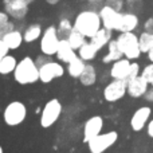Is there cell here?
<instances>
[{
  "label": "cell",
  "mask_w": 153,
  "mask_h": 153,
  "mask_svg": "<svg viewBox=\"0 0 153 153\" xmlns=\"http://www.w3.org/2000/svg\"><path fill=\"white\" fill-rule=\"evenodd\" d=\"M102 27L101 16L98 11L85 10L79 12L74 19V28L78 30L86 38H91Z\"/></svg>",
  "instance_id": "obj_1"
},
{
  "label": "cell",
  "mask_w": 153,
  "mask_h": 153,
  "mask_svg": "<svg viewBox=\"0 0 153 153\" xmlns=\"http://www.w3.org/2000/svg\"><path fill=\"white\" fill-rule=\"evenodd\" d=\"M130 65L132 61L128 58H121L118 61L113 62L110 69V76L113 79H129V73H130Z\"/></svg>",
  "instance_id": "obj_15"
},
{
  "label": "cell",
  "mask_w": 153,
  "mask_h": 153,
  "mask_svg": "<svg viewBox=\"0 0 153 153\" xmlns=\"http://www.w3.org/2000/svg\"><path fill=\"white\" fill-rule=\"evenodd\" d=\"M0 153H4V152H3V148H1V145H0Z\"/></svg>",
  "instance_id": "obj_42"
},
{
  "label": "cell",
  "mask_w": 153,
  "mask_h": 153,
  "mask_svg": "<svg viewBox=\"0 0 153 153\" xmlns=\"http://www.w3.org/2000/svg\"><path fill=\"white\" fill-rule=\"evenodd\" d=\"M146 132H148L149 137L153 138V120H151V121L146 124Z\"/></svg>",
  "instance_id": "obj_37"
},
{
  "label": "cell",
  "mask_w": 153,
  "mask_h": 153,
  "mask_svg": "<svg viewBox=\"0 0 153 153\" xmlns=\"http://www.w3.org/2000/svg\"><path fill=\"white\" fill-rule=\"evenodd\" d=\"M46 1H47L48 4H51V5H55V4H58L61 0H46Z\"/></svg>",
  "instance_id": "obj_40"
},
{
  "label": "cell",
  "mask_w": 153,
  "mask_h": 153,
  "mask_svg": "<svg viewBox=\"0 0 153 153\" xmlns=\"http://www.w3.org/2000/svg\"><path fill=\"white\" fill-rule=\"evenodd\" d=\"M105 5H108V7L121 12L122 7H124V1H122V0H105Z\"/></svg>",
  "instance_id": "obj_31"
},
{
  "label": "cell",
  "mask_w": 153,
  "mask_h": 153,
  "mask_svg": "<svg viewBox=\"0 0 153 153\" xmlns=\"http://www.w3.org/2000/svg\"><path fill=\"white\" fill-rule=\"evenodd\" d=\"M85 66H86L85 61L81 56L76 55L74 59H71V61L67 63V73H69V75L73 76V78H79V75L83 71Z\"/></svg>",
  "instance_id": "obj_24"
},
{
  "label": "cell",
  "mask_w": 153,
  "mask_h": 153,
  "mask_svg": "<svg viewBox=\"0 0 153 153\" xmlns=\"http://www.w3.org/2000/svg\"><path fill=\"white\" fill-rule=\"evenodd\" d=\"M62 113V103L59 102V100L56 98H53L48 102H46V105L43 106L42 113H40V126L42 128H51L58 118L61 117Z\"/></svg>",
  "instance_id": "obj_6"
},
{
  "label": "cell",
  "mask_w": 153,
  "mask_h": 153,
  "mask_svg": "<svg viewBox=\"0 0 153 153\" xmlns=\"http://www.w3.org/2000/svg\"><path fill=\"white\" fill-rule=\"evenodd\" d=\"M35 0H4L5 12L13 19H24L28 12V5Z\"/></svg>",
  "instance_id": "obj_10"
},
{
  "label": "cell",
  "mask_w": 153,
  "mask_h": 153,
  "mask_svg": "<svg viewBox=\"0 0 153 153\" xmlns=\"http://www.w3.org/2000/svg\"><path fill=\"white\" fill-rule=\"evenodd\" d=\"M144 97H145L148 101H151V102H153V87H152L151 90H148V91H146V94L144 95Z\"/></svg>",
  "instance_id": "obj_38"
},
{
  "label": "cell",
  "mask_w": 153,
  "mask_h": 153,
  "mask_svg": "<svg viewBox=\"0 0 153 153\" xmlns=\"http://www.w3.org/2000/svg\"><path fill=\"white\" fill-rule=\"evenodd\" d=\"M1 39L4 40V43L7 45V47L10 48V50H16V48L20 47L22 43L24 42L23 34H22L20 31H18V30H12V31H10L8 34H5Z\"/></svg>",
  "instance_id": "obj_20"
},
{
  "label": "cell",
  "mask_w": 153,
  "mask_h": 153,
  "mask_svg": "<svg viewBox=\"0 0 153 153\" xmlns=\"http://www.w3.org/2000/svg\"><path fill=\"white\" fill-rule=\"evenodd\" d=\"M138 45H140L141 53H148L153 47V34L151 32H143L138 36Z\"/></svg>",
  "instance_id": "obj_28"
},
{
  "label": "cell",
  "mask_w": 153,
  "mask_h": 153,
  "mask_svg": "<svg viewBox=\"0 0 153 153\" xmlns=\"http://www.w3.org/2000/svg\"><path fill=\"white\" fill-rule=\"evenodd\" d=\"M101 16V22H102V27L108 30H117L120 24V19H121V12L113 10V8L108 7V5L103 4L101 7V10L98 11Z\"/></svg>",
  "instance_id": "obj_11"
},
{
  "label": "cell",
  "mask_w": 153,
  "mask_h": 153,
  "mask_svg": "<svg viewBox=\"0 0 153 153\" xmlns=\"http://www.w3.org/2000/svg\"><path fill=\"white\" fill-rule=\"evenodd\" d=\"M103 128V118L100 116H93L85 122L83 126V143H89L91 138L98 136L102 132Z\"/></svg>",
  "instance_id": "obj_12"
},
{
  "label": "cell",
  "mask_w": 153,
  "mask_h": 153,
  "mask_svg": "<svg viewBox=\"0 0 153 153\" xmlns=\"http://www.w3.org/2000/svg\"><path fill=\"white\" fill-rule=\"evenodd\" d=\"M128 3H129V4H132V3H140L141 0H126Z\"/></svg>",
  "instance_id": "obj_41"
},
{
  "label": "cell",
  "mask_w": 153,
  "mask_h": 153,
  "mask_svg": "<svg viewBox=\"0 0 153 153\" xmlns=\"http://www.w3.org/2000/svg\"><path fill=\"white\" fill-rule=\"evenodd\" d=\"M87 1H89V4L91 5V7H94V11H97V8H100L101 10L102 4L105 3L103 0H87Z\"/></svg>",
  "instance_id": "obj_34"
},
{
  "label": "cell",
  "mask_w": 153,
  "mask_h": 153,
  "mask_svg": "<svg viewBox=\"0 0 153 153\" xmlns=\"http://www.w3.org/2000/svg\"><path fill=\"white\" fill-rule=\"evenodd\" d=\"M16 65H18V61H16L15 56L7 54L5 56H3V58L0 59V74L7 75V74H10V73H13Z\"/></svg>",
  "instance_id": "obj_25"
},
{
  "label": "cell",
  "mask_w": 153,
  "mask_h": 153,
  "mask_svg": "<svg viewBox=\"0 0 153 153\" xmlns=\"http://www.w3.org/2000/svg\"><path fill=\"white\" fill-rule=\"evenodd\" d=\"M145 31L146 32H151V34H153V18H151V19H148V20L145 22Z\"/></svg>",
  "instance_id": "obj_35"
},
{
  "label": "cell",
  "mask_w": 153,
  "mask_h": 153,
  "mask_svg": "<svg viewBox=\"0 0 153 153\" xmlns=\"http://www.w3.org/2000/svg\"><path fill=\"white\" fill-rule=\"evenodd\" d=\"M141 75L146 79L149 85L153 87V62H151L149 65H146L144 67V70H141Z\"/></svg>",
  "instance_id": "obj_29"
},
{
  "label": "cell",
  "mask_w": 153,
  "mask_h": 153,
  "mask_svg": "<svg viewBox=\"0 0 153 153\" xmlns=\"http://www.w3.org/2000/svg\"><path fill=\"white\" fill-rule=\"evenodd\" d=\"M128 93V81L125 79H113L103 89V98L108 102H117Z\"/></svg>",
  "instance_id": "obj_8"
},
{
  "label": "cell",
  "mask_w": 153,
  "mask_h": 153,
  "mask_svg": "<svg viewBox=\"0 0 153 153\" xmlns=\"http://www.w3.org/2000/svg\"><path fill=\"white\" fill-rule=\"evenodd\" d=\"M27 117V108L20 101H12L4 109L3 118L8 126H18L26 120Z\"/></svg>",
  "instance_id": "obj_4"
},
{
  "label": "cell",
  "mask_w": 153,
  "mask_h": 153,
  "mask_svg": "<svg viewBox=\"0 0 153 153\" xmlns=\"http://www.w3.org/2000/svg\"><path fill=\"white\" fill-rule=\"evenodd\" d=\"M78 79L83 86H93V85L95 83V81H97V71H95V67L93 66V65H86Z\"/></svg>",
  "instance_id": "obj_21"
},
{
  "label": "cell",
  "mask_w": 153,
  "mask_h": 153,
  "mask_svg": "<svg viewBox=\"0 0 153 153\" xmlns=\"http://www.w3.org/2000/svg\"><path fill=\"white\" fill-rule=\"evenodd\" d=\"M13 78L20 85H30L39 81V67L35 63V59L30 56L20 59L13 70Z\"/></svg>",
  "instance_id": "obj_2"
},
{
  "label": "cell",
  "mask_w": 153,
  "mask_h": 153,
  "mask_svg": "<svg viewBox=\"0 0 153 153\" xmlns=\"http://www.w3.org/2000/svg\"><path fill=\"white\" fill-rule=\"evenodd\" d=\"M111 40V30H108L105 27H101L91 38H90V42L98 48H103L105 46H108V43Z\"/></svg>",
  "instance_id": "obj_18"
},
{
  "label": "cell",
  "mask_w": 153,
  "mask_h": 153,
  "mask_svg": "<svg viewBox=\"0 0 153 153\" xmlns=\"http://www.w3.org/2000/svg\"><path fill=\"white\" fill-rule=\"evenodd\" d=\"M98 51L100 50H98L91 42H86L85 45H82L81 47L78 48V56H81L85 62H90V61H93V59H95Z\"/></svg>",
  "instance_id": "obj_22"
},
{
  "label": "cell",
  "mask_w": 153,
  "mask_h": 153,
  "mask_svg": "<svg viewBox=\"0 0 153 153\" xmlns=\"http://www.w3.org/2000/svg\"><path fill=\"white\" fill-rule=\"evenodd\" d=\"M12 30H15V24L12 23V22H5V23H1L0 24V38H3L5 34H8L10 31H12Z\"/></svg>",
  "instance_id": "obj_30"
},
{
  "label": "cell",
  "mask_w": 153,
  "mask_h": 153,
  "mask_svg": "<svg viewBox=\"0 0 153 153\" xmlns=\"http://www.w3.org/2000/svg\"><path fill=\"white\" fill-rule=\"evenodd\" d=\"M138 26V18L134 13H121V19H120V24L117 31L120 32H130L134 31Z\"/></svg>",
  "instance_id": "obj_17"
},
{
  "label": "cell",
  "mask_w": 153,
  "mask_h": 153,
  "mask_svg": "<svg viewBox=\"0 0 153 153\" xmlns=\"http://www.w3.org/2000/svg\"><path fill=\"white\" fill-rule=\"evenodd\" d=\"M74 28V24L71 23V20L67 18H63L59 20V24L58 27H56V30H58V35L61 39H63V38H67L69 36V34L71 32V30Z\"/></svg>",
  "instance_id": "obj_27"
},
{
  "label": "cell",
  "mask_w": 153,
  "mask_h": 153,
  "mask_svg": "<svg viewBox=\"0 0 153 153\" xmlns=\"http://www.w3.org/2000/svg\"><path fill=\"white\" fill-rule=\"evenodd\" d=\"M63 74V66L55 61H48L39 67V81H42L43 83H50L54 79L61 78Z\"/></svg>",
  "instance_id": "obj_9"
},
{
  "label": "cell",
  "mask_w": 153,
  "mask_h": 153,
  "mask_svg": "<svg viewBox=\"0 0 153 153\" xmlns=\"http://www.w3.org/2000/svg\"><path fill=\"white\" fill-rule=\"evenodd\" d=\"M152 114V109L149 106H141L140 109L133 113L132 118H130V128L134 132H141L144 129V126H146V124L149 122Z\"/></svg>",
  "instance_id": "obj_13"
},
{
  "label": "cell",
  "mask_w": 153,
  "mask_h": 153,
  "mask_svg": "<svg viewBox=\"0 0 153 153\" xmlns=\"http://www.w3.org/2000/svg\"><path fill=\"white\" fill-rule=\"evenodd\" d=\"M116 40L118 43V47L121 48L125 58L130 59V61H134V59L140 58L141 48H140V45H138V36L133 31L121 32Z\"/></svg>",
  "instance_id": "obj_3"
},
{
  "label": "cell",
  "mask_w": 153,
  "mask_h": 153,
  "mask_svg": "<svg viewBox=\"0 0 153 153\" xmlns=\"http://www.w3.org/2000/svg\"><path fill=\"white\" fill-rule=\"evenodd\" d=\"M10 20V15H8L5 11H0V24L5 23V22Z\"/></svg>",
  "instance_id": "obj_36"
},
{
  "label": "cell",
  "mask_w": 153,
  "mask_h": 153,
  "mask_svg": "<svg viewBox=\"0 0 153 153\" xmlns=\"http://www.w3.org/2000/svg\"><path fill=\"white\" fill-rule=\"evenodd\" d=\"M56 58H58L59 62H63V63H69L71 59H74L76 56L75 54V50L70 46L69 40L66 38L61 39L59 42V46H58V50H56Z\"/></svg>",
  "instance_id": "obj_16"
},
{
  "label": "cell",
  "mask_w": 153,
  "mask_h": 153,
  "mask_svg": "<svg viewBox=\"0 0 153 153\" xmlns=\"http://www.w3.org/2000/svg\"><path fill=\"white\" fill-rule=\"evenodd\" d=\"M146 54H148V59H149V61H151V62H153V47H152L151 50H149V51H148V53H146Z\"/></svg>",
  "instance_id": "obj_39"
},
{
  "label": "cell",
  "mask_w": 153,
  "mask_h": 153,
  "mask_svg": "<svg viewBox=\"0 0 153 153\" xmlns=\"http://www.w3.org/2000/svg\"><path fill=\"white\" fill-rule=\"evenodd\" d=\"M117 140H118V133L116 130L100 133L98 136H95L94 138H91L87 143L89 151L90 153H103L105 151H108L110 146H113L117 143Z\"/></svg>",
  "instance_id": "obj_7"
},
{
  "label": "cell",
  "mask_w": 153,
  "mask_h": 153,
  "mask_svg": "<svg viewBox=\"0 0 153 153\" xmlns=\"http://www.w3.org/2000/svg\"><path fill=\"white\" fill-rule=\"evenodd\" d=\"M149 90V83L143 75H137L128 81V93L132 98H141L146 94Z\"/></svg>",
  "instance_id": "obj_14"
},
{
  "label": "cell",
  "mask_w": 153,
  "mask_h": 153,
  "mask_svg": "<svg viewBox=\"0 0 153 153\" xmlns=\"http://www.w3.org/2000/svg\"><path fill=\"white\" fill-rule=\"evenodd\" d=\"M42 32H43V30H42V26H40V24H38V23L30 24L23 32L24 42H27V43L35 42V40H38L40 36H42Z\"/></svg>",
  "instance_id": "obj_23"
},
{
  "label": "cell",
  "mask_w": 153,
  "mask_h": 153,
  "mask_svg": "<svg viewBox=\"0 0 153 153\" xmlns=\"http://www.w3.org/2000/svg\"><path fill=\"white\" fill-rule=\"evenodd\" d=\"M8 51H10V48L7 47V45L4 43V40L0 38V59L3 58V56H5L8 54Z\"/></svg>",
  "instance_id": "obj_33"
},
{
  "label": "cell",
  "mask_w": 153,
  "mask_h": 153,
  "mask_svg": "<svg viewBox=\"0 0 153 153\" xmlns=\"http://www.w3.org/2000/svg\"><path fill=\"white\" fill-rule=\"evenodd\" d=\"M121 58H124V54H122L121 48L118 47V43L116 39H111L108 43V54L102 58V62L103 63H113Z\"/></svg>",
  "instance_id": "obj_19"
},
{
  "label": "cell",
  "mask_w": 153,
  "mask_h": 153,
  "mask_svg": "<svg viewBox=\"0 0 153 153\" xmlns=\"http://www.w3.org/2000/svg\"><path fill=\"white\" fill-rule=\"evenodd\" d=\"M61 38L58 35V30L55 26H48L46 30H43L42 36H40L39 47L42 54H46L48 56H53L56 54Z\"/></svg>",
  "instance_id": "obj_5"
},
{
  "label": "cell",
  "mask_w": 153,
  "mask_h": 153,
  "mask_svg": "<svg viewBox=\"0 0 153 153\" xmlns=\"http://www.w3.org/2000/svg\"><path fill=\"white\" fill-rule=\"evenodd\" d=\"M66 39L69 40L70 46H71L74 50H78L82 45L86 43V36H85L83 34H81V32H79L78 30H75V28L71 30V32L69 34V36H67Z\"/></svg>",
  "instance_id": "obj_26"
},
{
  "label": "cell",
  "mask_w": 153,
  "mask_h": 153,
  "mask_svg": "<svg viewBox=\"0 0 153 153\" xmlns=\"http://www.w3.org/2000/svg\"><path fill=\"white\" fill-rule=\"evenodd\" d=\"M48 61H51L50 59V56L48 55H46V54H42V55H39L36 59H35V63L38 65V67H40L42 65H45L46 62H48Z\"/></svg>",
  "instance_id": "obj_32"
}]
</instances>
